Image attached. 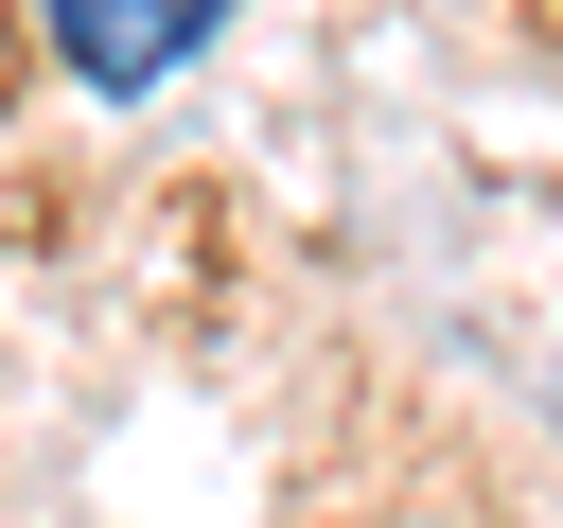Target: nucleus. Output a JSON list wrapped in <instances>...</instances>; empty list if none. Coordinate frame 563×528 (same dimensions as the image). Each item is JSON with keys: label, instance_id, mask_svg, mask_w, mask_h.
Here are the masks:
<instances>
[{"label": "nucleus", "instance_id": "f257e3e1", "mask_svg": "<svg viewBox=\"0 0 563 528\" xmlns=\"http://www.w3.org/2000/svg\"><path fill=\"white\" fill-rule=\"evenodd\" d=\"M53 18V70L88 88V106H141V88H176V53L229 18V0H35Z\"/></svg>", "mask_w": 563, "mask_h": 528}]
</instances>
